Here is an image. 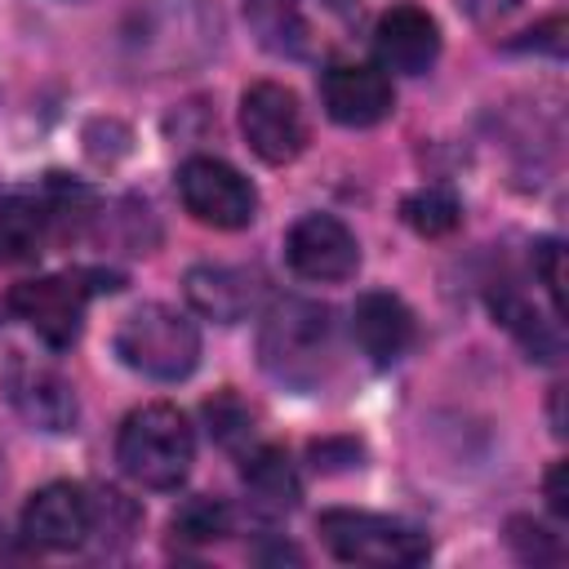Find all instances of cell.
Returning a JSON list of instances; mask_svg holds the SVG:
<instances>
[{
	"label": "cell",
	"mask_w": 569,
	"mask_h": 569,
	"mask_svg": "<svg viewBox=\"0 0 569 569\" xmlns=\"http://www.w3.org/2000/svg\"><path fill=\"white\" fill-rule=\"evenodd\" d=\"M120 36L142 71H187L218 49V9L213 0H138Z\"/></svg>",
	"instance_id": "obj_1"
},
{
	"label": "cell",
	"mask_w": 569,
	"mask_h": 569,
	"mask_svg": "<svg viewBox=\"0 0 569 569\" xmlns=\"http://www.w3.org/2000/svg\"><path fill=\"white\" fill-rule=\"evenodd\" d=\"M258 360L284 387H316L333 360L329 307L311 298H280L258 329Z\"/></svg>",
	"instance_id": "obj_2"
},
{
	"label": "cell",
	"mask_w": 569,
	"mask_h": 569,
	"mask_svg": "<svg viewBox=\"0 0 569 569\" xmlns=\"http://www.w3.org/2000/svg\"><path fill=\"white\" fill-rule=\"evenodd\" d=\"M253 36L284 58H320L356 36V0H244Z\"/></svg>",
	"instance_id": "obj_3"
},
{
	"label": "cell",
	"mask_w": 569,
	"mask_h": 569,
	"mask_svg": "<svg viewBox=\"0 0 569 569\" xmlns=\"http://www.w3.org/2000/svg\"><path fill=\"white\" fill-rule=\"evenodd\" d=\"M116 462L147 489H178L196 462V436L173 405H142L120 427Z\"/></svg>",
	"instance_id": "obj_4"
},
{
	"label": "cell",
	"mask_w": 569,
	"mask_h": 569,
	"mask_svg": "<svg viewBox=\"0 0 569 569\" xmlns=\"http://www.w3.org/2000/svg\"><path fill=\"white\" fill-rule=\"evenodd\" d=\"M116 356L156 382H178L196 369L200 360V333L196 325L164 307V302H142L138 311H129L116 329Z\"/></svg>",
	"instance_id": "obj_5"
},
{
	"label": "cell",
	"mask_w": 569,
	"mask_h": 569,
	"mask_svg": "<svg viewBox=\"0 0 569 569\" xmlns=\"http://www.w3.org/2000/svg\"><path fill=\"white\" fill-rule=\"evenodd\" d=\"M320 538L325 547L347 560V565H369V569H409L431 556L427 533H418L405 520L373 516V511H351L333 507L320 516Z\"/></svg>",
	"instance_id": "obj_6"
},
{
	"label": "cell",
	"mask_w": 569,
	"mask_h": 569,
	"mask_svg": "<svg viewBox=\"0 0 569 569\" xmlns=\"http://www.w3.org/2000/svg\"><path fill=\"white\" fill-rule=\"evenodd\" d=\"M178 196H182V209L196 222L218 227V231H240L258 213L253 182L240 169H231L227 160H213V156L182 160V169H178Z\"/></svg>",
	"instance_id": "obj_7"
},
{
	"label": "cell",
	"mask_w": 569,
	"mask_h": 569,
	"mask_svg": "<svg viewBox=\"0 0 569 569\" xmlns=\"http://www.w3.org/2000/svg\"><path fill=\"white\" fill-rule=\"evenodd\" d=\"M240 129H244V142L253 147V156L267 164H289L307 147V116H302L293 89H284L276 80H258L244 89Z\"/></svg>",
	"instance_id": "obj_8"
},
{
	"label": "cell",
	"mask_w": 569,
	"mask_h": 569,
	"mask_svg": "<svg viewBox=\"0 0 569 569\" xmlns=\"http://www.w3.org/2000/svg\"><path fill=\"white\" fill-rule=\"evenodd\" d=\"M84 302H89V289L80 276H40V280H22L9 289L4 307L27 320L53 351H67L76 338H80V325H84Z\"/></svg>",
	"instance_id": "obj_9"
},
{
	"label": "cell",
	"mask_w": 569,
	"mask_h": 569,
	"mask_svg": "<svg viewBox=\"0 0 569 569\" xmlns=\"http://www.w3.org/2000/svg\"><path fill=\"white\" fill-rule=\"evenodd\" d=\"M22 533L40 551H76L93 533V502L80 485L53 480L36 489L22 507Z\"/></svg>",
	"instance_id": "obj_10"
},
{
	"label": "cell",
	"mask_w": 569,
	"mask_h": 569,
	"mask_svg": "<svg viewBox=\"0 0 569 569\" xmlns=\"http://www.w3.org/2000/svg\"><path fill=\"white\" fill-rule=\"evenodd\" d=\"M284 258L302 280H347L360 267V244L333 213H307L289 227Z\"/></svg>",
	"instance_id": "obj_11"
},
{
	"label": "cell",
	"mask_w": 569,
	"mask_h": 569,
	"mask_svg": "<svg viewBox=\"0 0 569 569\" xmlns=\"http://www.w3.org/2000/svg\"><path fill=\"white\" fill-rule=\"evenodd\" d=\"M4 387H9L13 409L31 427H40V431H67L76 422V391H71V382L53 365L31 360L22 351H9V360H4Z\"/></svg>",
	"instance_id": "obj_12"
},
{
	"label": "cell",
	"mask_w": 569,
	"mask_h": 569,
	"mask_svg": "<svg viewBox=\"0 0 569 569\" xmlns=\"http://www.w3.org/2000/svg\"><path fill=\"white\" fill-rule=\"evenodd\" d=\"M320 98H325V111L347 129H369L387 120L396 107L387 71L369 62H329L320 76Z\"/></svg>",
	"instance_id": "obj_13"
},
{
	"label": "cell",
	"mask_w": 569,
	"mask_h": 569,
	"mask_svg": "<svg viewBox=\"0 0 569 569\" xmlns=\"http://www.w3.org/2000/svg\"><path fill=\"white\" fill-rule=\"evenodd\" d=\"M373 53H378L382 71L422 76V71H431V62L440 53V27L418 4H391L373 27Z\"/></svg>",
	"instance_id": "obj_14"
},
{
	"label": "cell",
	"mask_w": 569,
	"mask_h": 569,
	"mask_svg": "<svg viewBox=\"0 0 569 569\" xmlns=\"http://www.w3.org/2000/svg\"><path fill=\"white\" fill-rule=\"evenodd\" d=\"M351 338L373 365H396L413 342V316L396 293H365L351 307Z\"/></svg>",
	"instance_id": "obj_15"
},
{
	"label": "cell",
	"mask_w": 569,
	"mask_h": 569,
	"mask_svg": "<svg viewBox=\"0 0 569 569\" xmlns=\"http://www.w3.org/2000/svg\"><path fill=\"white\" fill-rule=\"evenodd\" d=\"M182 289H187V302H191L200 316L218 320V325L244 320V316L253 311V298H258V280H253L249 271L222 267V262H200V267H191L187 280H182Z\"/></svg>",
	"instance_id": "obj_16"
},
{
	"label": "cell",
	"mask_w": 569,
	"mask_h": 569,
	"mask_svg": "<svg viewBox=\"0 0 569 569\" xmlns=\"http://www.w3.org/2000/svg\"><path fill=\"white\" fill-rule=\"evenodd\" d=\"M240 476H244L249 507H253L258 516L276 520V516H289V511L298 507L302 485H298V471H293V462H289L284 449H271V445H267V449L249 453Z\"/></svg>",
	"instance_id": "obj_17"
},
{
	"label": "cell",
	"mask_w": 569,
	"mask_h": 569,
	"mask_svg": "<svg viewBox=\"0 0 569 569\" xmlns=\"http://www.w3.org/2000/svg\"><path fill=\"white\" fill-rule=\"evenodd\" d=\"M44 204L31 196H0V262H31L44 249Z\"/></svg>",
	"instance_id": "obj_18"
},
{
	"label": "cell",
	"mask_w": 569,
	"mask_h": 569,
	"mask_svg": "<svg viewBox=\"0 0 569 569\" xmlns=\"http://www.w3.org/2000/svg\"><path fill=\"white\" fill-rule=\"evenodd\" d=\"M493 316L520 338V347H525L533 360H556V356H560V333H556V325H547L520 293L498 289V293H493Z\"/></svg>",
	"instance_id": "obj_19"
},
{
	"label": "cell",
	"mask_w": 569,
	"mask_h": 569,
	"mask_svg": "<svg viewBox=\"0 0 569 569\" xmlns=\"http://www.w3.org/2000/svg\"><path fill=\"white\" fill-rule=\"evenodd\" d=\"M400 218H405L418 236H449V231L462 222V204H458V196L445 191V187H422V191L405 196Z\"/></svg>",
	"instance_id": "obj_20"
},
{
	"label": "cell",
	"mask_w": 569,
	"mask_h": 569,
	"mask_svg": "<svg viewBox=\"0 0 569 569\" xmlns=\"http://www.w3.org/2000/svg\"><path fill=\"white\" fill-rule=\"evenodd\" d=\"M227 525H231V516H227V507H222L218 498H187V502L173 511L169 533H173L178 542L204 547V542H218V538L227 533Z\"/></svg>",
	"instance_id": "obj_21"
},
{
	"label": "cell",
	"mask_w": 569,
	"mask_h": 569,
	"mask_svg": "<svg viewBox=\"0 0 569 569\" xmlns=\"http://www.w3.org/2000/svg\"><path fill=\"white\" fill-rule=\"evenodd\" d=\"M44 204V218L58 227V236H76L80 231V222H89L93 218V200H89V191L84 187H76V182H67V178H49V200H40Z\"/></svg>",
	"instance_id": "obj_22"
},
{
	"label": "cell",
	"mask_w": 569,
	"mask_h": 569,
	"mask_svg": "<svg viewBox=\"0 0 569 569\" xmlns=\"http://www.w3.org/2000/svg\"><path fill=\"white\" fill-rule=\"evenodd\" d=\"M204 418H209L213 440L227 445V449H236V445H244V440L253 436V413L244 409V400H240L236 391H218V396L204 405Z\"/></svg>",
	"instance_id": "obj_23"
},
{
	"label": "cell",
	"mask_w": 569,
	"mask_h": 569,
	"mask_svg": "<svg viewBox=\"0 0 569 569\" xmlns=\"http://www.w3.org/2000/svg\"><path fill=\"white\" fill-rule=\"evenodd\" d=\"M507 533H511V547H516L525 560H560L556 533L542 529V525H533L529 516H516V520L507 525Z\"/></svg>",
	"instance_id": "obj_24"
},
{
	"label": "cell",
	"mask_w": 569,
	"mask_h": 569,
	"mask_svg": "<svg viewBox=\"0 0 569 569\" xmlns=\"http://www.w3.org/2000/svg\"><path fill=\"white\" fill-rule=\"evenodd\" d=\"M533 258H538V276H542V284H547V293H551V307H556V316L565 311V289H560V244L556 240H542L538 249H533Z\"/></svg>",
	"instance_id": "obj_25"
},
{
	"label": "cell",
	"mask_w": 569,
	"mask_h": 569,
	"mask_svg": "<svg viewBox=\"0 0 569 569\" xmlns=\"http://www.w3.org/2000/svg\"><path fill=\"white\" fill-rule=\"evenodd\" d=\"M458 9L476 22V27H493L502 18H511L520 9V0H458Z\"/></svg>",
	"instance_id": "obj_26"
},
{
	"label": "cell",
	"mask_w": 569,
	"mask_h": 569,
	"mask_svg": "<svg viewBox=\"0 0 569 569\" xmlns=\"http://www.w3.org/2000/svg\"><path fill=\"white\" fill-rule=\"evenodd\" d=\"M547 502H551L556 516H569V498H565V462H556L551 476H547Z\"/></svg>",
	"instance_id": "obj_27"
},
{
	"label": "cell",
	"mask_w": 569,
	"mask_h": 569,
	"mask_svg": "<svg viewBox=\"0 0 569 569\" xmlns=\"http://www.w3.org/2000/svg\"><path fill=\"white\" fill-rule=\"evenodd\" d=\"M560 31H565V22H560V18H551V22H542L538 31H529V36H533L529 44H547L551 53H565V36H560Z\"/></svg>",
	"instance_id": "obj_28"
}]
</instances>
